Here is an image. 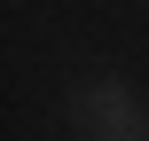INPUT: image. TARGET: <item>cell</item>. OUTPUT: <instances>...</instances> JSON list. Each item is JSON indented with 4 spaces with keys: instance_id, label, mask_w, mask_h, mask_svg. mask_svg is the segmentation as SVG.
Here are the masks:
<instances>
[{
    "instance_id": "7a4b0ae2",
    "label": "cell",
    "mask_w": 149,
    "mask_h": 141,
    "mask_svg": "<svg viewBox=\"0 0 149 141\" xmlns=\"http://www.w3.org/2000/svg\"><path fill=\"white\" fill-rule=\"evenodd\" d=\"M94 141H102V133H94Z\"/></svg>"
},
{
    "instance_id": "6da1fadb",
    "label": "cell",
    "mask_w": 149,
    "mask_h": 141,
    "mask_svg": "<svg viewBox=\"0 0 149 141\" xmlns=\"http://www.w3.org/2000/svg\"><path fill=\"white\" fill-rule=\"evenodd\" d=\"M79 118H86L102 141H149V118H141V102H134L118 78H94V86H79Z\"/></svg>"
}]
</instances>
